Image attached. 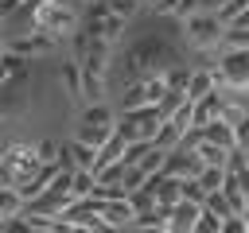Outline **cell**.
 I'll use <instances>...</instances> for the list:
<instances>
[{
    "label": "cell",
    "mask_w": 249,
    "mask_h": 233,
    "mask_svg": "<svg viewBox=\"0 0 249 233\" xmlns=\"http://www.w3.org/2000/svg\"><path fill=\"white\" fill-rule=\"evenodd\" d=\"M171 66H179L175 50H171L163 39L144 35V39H136V43L128 47V58H124V85L144 82V78H163Z\"/></svg>",
    "instance_id": "6da1fadb"
},
{
    "label": "cell",
    "mask_w": 249,
    "mask_h": 233,
    "mask_svg": "<svg viewBox=\"0 0 249 233\" xmlns=\"http://www.w3.org/2000/svg\"><path fill=\"white\" fill-rule=\"evenodd\" d=\"M78 0H47V4H35V8H23L27 12V23L54 35L58 43L62 39H74L82 31V16H78Z\"/></svg>",
    "instance_id": "7a4b0ae2"
},
{
    "label": "cell",
    "mask_w": 249,
    "mask_h": 233,
    "mask_svg": "<svg viewBox=\"0 0 249 233\" xmlns=\"http://www.w3.org/2000/svg\"><path fill=\"white\" fill-rule=\"evenodd\" d=\"M214 85L230 97H249V50H222L214 62Z\"/></svg>",
    "instance_id": "3957f363"
},
{
    "label": "cell",
    "mask_w": 249,
    "mask_h": 233,
    "mask_svg": "<svg viewBox=\"0 0 249 233\" xmlns=\"http://www.w3.org/2000/svg\"><path fill=\"white\" fill-rule=\"evenodd\" d=\"M39 151L27 140H8L4 144V186H23L39 171Z\"/></svg>",
    "instance_id": "277c9868"
},
{
    "label": "cell",
    "mask_w": 249,
    "mask_h": 233,
    "mask_svg": "<svg viewBox=\"0 0 249 233\" xmlns=\"http://www.w3.org/2000/svg\"><path fill=\"white\" fill-rule=\"evenodd\" d=\"M163 97H167V85H163V78H144V82H132V85H124V89H121L117 113L124 116V113L156 109V105H163Z\"/></svg>",
    "instance_id": "5b68a950"
},
{
    "label": "cell",
    "mask_w": 249,
    "mask_h": 233,
    "mask_svg": "<svg viewBox=\"0 0 249 233\" xmlns=\"http://www.w3.org/2000/svg\"><path fill=\"white\" fill-rule=\"evenodd\" d=\"M226 19L222 16H195V19H187L183 23V35H187V43L195 47V50H218V47H226Z\"/></svg>",
    "instance_id": "8992f818"
},
{
    "label": "cell",
    "mask_w": 249,
    "mask_h": 233,
    "mask_svg": "<svg viewBox=\"0 0 249 233\" xmlns=\"http://www.w3.org/2000/svg\"><path fill=\"white\" fill-rule=\"evenodd\" d=\"M163 124H167V120H163V113H160V105H156V109L124 113V116L117 120V132L128 136V140H148V144H156V136H160Z\"/></svg>",
    "instance_id": "52a82bcc"
},
{
    "label": "cell",
    "mask_w": 249,
    "mask_h": 233,
    "mask_svg": "<svg viewBox=\"0 0 249 233\" xmlns=\"http://www.w3.org/2000/svg\"><path fill=\"white\" fill-rule=\"evenodd\" d=\"M54 47H58L54 35H47V31H39V27H27L23 35H12V39H8L4 54H16V58L27 62V58H47Z\"/></svg>",
    "instance_id": "ba28073f"
},
{
    "label": "cell",
    "mask_w": 249,
    "mask_h": 233,
    "mask_svg": "<svg viewBox=\"0 0 249 233\" xmlns=\"http://www.w3.org/2000/svg\"><path fill=\"white\" fill-rule=\"evenodd\" d=\"M163 175H167V179H179V183H187V179H198V175H202V163L195 159V151L179 148V151H171V155H167V163H163Z\"/></svg>",
    "instance_id": "9c48e42d"
},
{
    "label": "cell",
    "mask_w": 249,
    "mask_h": 233,
    "mask_svg": "<svg viewBox=\"0 0 249 233\" xmlns=\"http://www.w3.org/2000/svg\"><path fill=\"white\" fill-rule=\"evenodd\" d=\"M62 171H66V167H62L58 159H54V163H43V167H39V171H35V175H31V179L19 186V194L27 198V206H31V202H35V198H39V194H43V190H47V186H51V183L62 175Z\"/></svg>",
    "instance_id": "30bf717a"
},
{
    "label": "cell",
    "mask_w": 249,
    "mask_h": 233,
    "mask_svg": "<svg viewBox=\"0 0 249 233\" xmlns=\"http://www.w3.org/2000/svg\"><path fill=\"white\" fill-rule=\"evenodd\" d=\"M198 217H202V206H198V202H179V206L171 210V221H167V233H195V225H198Z\"/></svg>",
    "instance_id": "8fae6325"
},
{
    "label": "cell",
    "mask_w": 249,
    "mask_h": 233,
    "mask_svg": "<svg viewBox=\"0 0 249 233\" xmlns=\"http://www.w3.org/2000/svg\"><path fill=\"white\" fill-rule=\"evenodd\" d=\"M101 221H109V225H117V229H132V221H136L132 198H121V202H105V206H101Z\"/></svg>",
    "instance_id": "7c38bea8"
},
{
    "label": "cell",
    "mask_w": 249,
    "mask_h": 233,
    "mask_svg": "<svg viewBox=\"0 0 249 233\" xmlns=\"http://www.w3.org/2000/svg\"><path fill=\"white\" fill-rule=\"evenodd\" d=\"M218 85H214V66H198L195 74H191V85H187V101L191 105H198L202 97H210Z\"/></svg>",
    "instance_id": "4fadbf2b"
},
{
    "label": "cell",
    "mask_w": 249,
    "mask_h": 233,
    "mask_svg": "<svg viewBox=\"0 0 249 233\" xmlns=\"http://www.w3.org/2000/svg\"><path fill=\"white\" fill-rule=\"evenodd\" d=\"M113 136H117V128H97V124H78L74 128V140L86 144V148H93V151H101Z\"/></svg>",
    "instance_id": "5bb4252c"
},
{
    "label": "cell",
    "mask_w": 249,
    "mask_h": 233,
    "mask_svg": "<svg viewBox=\"0 0 249 233\" xmlns=\"http://www.w3.org/2000/svg\"><path fill=\"white\" fill-rule=\"evenodd\" d=\"M117 120H121V113H117V109H109V105L101 101V105H86V109H82V120H78V124H97V128H117Z\"/></svg>",
    "instance_id": "9a60e30c"
},
{
    "label": "cell",
    "mask_w": 249,
    "mask_h": 233,
    "mask_svg": "<svg viewBox=\"0 0 249 233\" xmlns=\"http://www.w3.org/2000/svg\"><path fill=\"white\" fill-rule=\"evenodd\" d=\"M124 27H128V19H124V16H113V12H109V16L101 19V23H86V31L101 35L105 43H117V39L124 35Z\"/></svg>",
    "instance_id": "2e32d148"
},
{
    "label": "cell",
    "mask_w": 249,
    "mask_h": 233,
    "mask_svg": "<svg viewBox=\"0 0 249 233\" xmlns=\"http://www.w3.org/2000/svg\"><path fill=\"white\" fill-rule=\"evenodd\" d=\"M206 140L218 144V148H226V151H237V128H233L230 120H214V124H206Z\"/></svg>",
    "instance_id": "e0dca14e"
},
{
    "label": "cell",
    "mask_w": 249,
    "mask_h": 233,
    "mask_svg": "<svg viewBox=\"0 0 249 233\" xmlns=\"http://www.w3.org/2000/svg\"><path fill=\"white\" fill-rule=\"evenodd\" d=\"M23 210H27V198L19 194V186H4L0 190V217L12 221V217H23Z\"/></svg>",
    "instance_id": "ac0fdd59"
},
{
    "label": "cell",
    "mask_w": 249,
    "mask_h": 233,
    "mask_svg": "<svg viewBox=\"0 0 249 233\" xmlns=\"http://www.w3.org/2000/svg\"><path fill=\"white\" fill-rule=\"evenodd\" d=\"M82 101L86 105H101L105 101V74L82 70Z\"/></svg>",
    "instance_id": "d6986e66"
},
{
    "label": "cell",
    "mask_w": 249,
    "mask_h": 233,
    "mask_svg": "<svg viewBox=\"0 0 249 233\" xmlns=\"http://www.w3.org/2000/svg\"><path fill=\"white\" fill-rule=\"evenodd\" d=\"M27 78V62L16 54H4V89H19Z\"/></svg>",
    "instance_id": "ffe728a7"
},
{
    "label": "cell",
    "mask_w": 249,
    "mask_h": 233,
    "mask_svg": "<svg viewBox=\"0 0 249 233\" xmlns=\"http://www.w3.org/2000/svg\"><path fill=\"white\" fill-rule=\"evenodd\" d=\"M183 136H187V132H183L175 120H167V124L160 128V136H156V148L171 155V151H179V148H183Z\"/></svg>",
    "instance_id": "44dd1931"
},
{
    "label": "cell",
    "mask_w": 249,
    "mask_h": 233,
    "mask_svg": "<svg viewBox=\"0 0 249 233\" xmlns=\"http://www.w3.org/2000/svg\"><path fill=\"white\" fill-rule=\"evenodd\" d=\"M58 74H62V85H66L74 97H82V62H78V58H62Z\"/></svg>",
    "instance_id": "7402d4cb"
},
{
    "label": "cell",
    "mask_w": 249,
    "mask_h": 233,
    "mask_svg": "<svg viewBox=\"0 0 249 233\" xmlns=\"http://www.w3.org/2000/svg\"><path fill=\"white\" fill-rule=\"evenodd\" d=\"M93 190H97V175H93V171H74V179H70V194H74V202H86Z\"/></svg>",
    "instance_id": "603a6c76"
},
{
    "label": "cell",
    "mask_w": 249,
    "mask_h": 233,
    "mask_svg": "<svg viewBox=\"0 0 249 233\" xmlns=\"http://www.w3.org/2000/svg\"><path fill=\"white\" fill-rule=\"evenodd\" d=\"M191 74H195V70H187L183 62H179V66H171V70L163 74V85H167V93H183V97H187V85H191Z\"/></svg>",
    "instance_id": "cb8c5ba5"
},
{
    "label": "cell",
    "mask_w": 249,
    "mask_h": 233,
    "mask_svg": "<svg viewBox=\"0 0 249 233\" xmlns=\"http://www.w3.org/2000/svg\"><path fill=\"white\" fill-rule=\"evenodd\" d=\"M70 155H74L78 171H93V167H97V151L86 148V144H78V140H70Z\"/></svg>",
    "instance_id": "d4e9b609"
},
{
    "label": "cell",
    "mask_w": 249,
    "mask_h": 233,
    "mask_svg": "<svg viewBox=\"0 0 249 233\" xmlns=\"http://www.w3.org/2000/svg\"><path fill=\"white\" fill-rule=\"evenodd\" d=\"M198 183H202V190H206V194H218V190L226 186V167H202Z\"/></svg>",
    "instance_id": "484cf974"
},
{
    "label": "cell",
    "mask_w": 249,
    "mask_h": 233,
    "mask_svg": "<svg viewBox=\"0 0 249 233\" xmlns=\"http://www.w3.org/2000/svg\"><path fill=\"white\" fill-rule=\"evenodd\" d=\"M148 179H152V175H148L144 167H128V175H124V190H128V198H132L136 190H144V186H148Z\"/></svg>",
    "instance_id": "4316f807"
},
{
    "label": "cell",
    "mask_w": 249,
    "mask_h": 233,
    "mask_svg": "<svg viewBox=\"0 0 249 233\" xmlns=\"http://www.w3.org/2000/svg\"><path fill=\"white\" fill-rule=\"evenodd\" d=\"M202 206H206L210 214H218L222 221H226V217H233V214H230V202H226V194H222V190H218V194H206V202H202Z\"/></svg>",
    "instance_id": "83f0119b"
},
{
    "label": "cell",
    "mask_w": 249,
    "mask_h": 233,
    "mask_svg": "<svg viewBox=\"0 0 249 233\" xmlns=\"http://www.w3.org/2000/svg\"><path fill=\"white\" fill-rule=\"evenodd\" d=\"M35 151H39V163H54V159L62 155V144H54V140H39Z\"/></svg>",
    "instance_id": "f1b7e54d"
},
{
    "label": "cell",
    "mask_w": 249,
    "mask_h": 233,
    "mask_svg": "<svg viewBox=\"0 0 249 233\" xmlns=\"http://www.w3.org/2000/svg\"><path fill=\"white\" fill-rule=\"evenodd\" d=\"M241 12H249V0H226L218 16H222V19H226V27H230V23H233V19L241 16Z\"/></svg>",
    "instance_id": "f546056e"
},
{
    "label": "cell",
    "mask_w": 249,
    "mask_h": 233,
    "mask_svg": "<svg viewBox=\"0 0 249 233\" xmlns=\"http://www.w3.org/2000/svg\"><path fill=\"white\" fill-rule=\"evenodd\" d=\"M195 233H222V217H218V214H210V210L202 206V217H198Z\"/></svg>",
    "instance_id": "4dcf8cb0"
},
{
    "label": "cell",
    "mask_w": 249,
    "mask_h": 233,
    "mask_svg": "<svg viewBox=\"0 0 249 233\" xmlns=\"http://www.w3.org/2000/svg\"><path fill=\"white\" fill-rule=\"evenodd\" d=\"M183 202H198V206L206 202V190H202L198 179H187V183H183Z\"/></svg>",
    "instance_id": "1f68e13d"
},
{
    "label": "cell",
    "mask_w": 249,
    "mask_h": 233,
    "mask_svg": "<svg viewBox=\"0 0 249 233\" xmlns=\"http://www.w3.org/2000/svg\"><path fill=\"white\" fill-rule=\"evenodd\" d=\"M233 128H237V151H241V155L249 159V116H241V120H237Z\"/></svg>",
    "instance_id": "d6a6232c"
},
{
    "label": "cell",
    "mask_w": 249,
    "mask_h": 233,
    "mask_svg": "<svg viewBox=\"0 0 249 233\" xmlns=\"http://www.w3.org/2000/svg\"><path fill=\"white\" fill-rule=\"evenodd\" d=\"M4 233H35V229L27 217H12V221H4Z\"/></svg>",
    "instance_id": "836d02e7"
},
{
    "label": "cell",
    "mask_w": 249,
    "mask_h": 233,
    "mask_svg": "<svg viewBox=\"0 0 249 233\" xmlns=\"http://www.w3.org/2000/svg\"><path fill=\"white\" fill-rule=\"evenodd\" d=\"M222 233H249V221L245 217H226L222 221Z\"/></svg>",
    "instance_id": "e575fe53"
},
{
    "label": "cell",
    "mask_w": 249,
    "mask_h": 233,
    "mask_svg": "<svg viewBox=\"0 0 249 233\" xmlns=\"http://www.w3.org/2000/svg\"><path fill=\"white\" fill-rule=\"evenodd\" d=\"M128 233H163V229H144V225H132Z\"/></svg>",
    "instance_id": "d590c367"
},
{
    "label": "cell",
    "mask_w": 249,
    "mask_h": 233,
    "mask_svg": "<svg viewBox=\"0 0 249 233\" xmlns=\"http://www.w3.org/2000/svg\"><path fill=\"white\" fill-rule=\"evenodd\" d=\"M78 4H82V8H86V4H93V0H78Z\"/></svg>",
    "instance_id": "8d00e7d4"
},
{
    "label": "cell",
    "mask_w": 249,
    "mask_h": 233,
    "mask_svg": "<svg viewBox=\"0 0 249 233\" xmlns=\"http://www.w3.org/2000/svg\"><path fill=\"white\" fill-rule=\"evenodd\" d=\"M35 233H54V229H35Z\"/></svg>",
    "instance_id": "74e56055"
}]
</instances>
